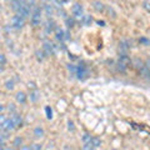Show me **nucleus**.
<instances>
[{
	"label": "nucleus",
	"mask_w": 150,
	"mask_h": 150,
	"mask_svg": "<svg viewBox=\"0 0 150 150\" xmlns=\"http://www.w3.org/2000/svg\"><path fill=\"white\" fill-rule=\"evenodd\" d=\"M40 18H41V10L40 8L35 6L34 8V11L31 13V24L34 26L40 25Z\"/></svg>",
	"instance_id": "nucleus-1"
},
{
	"label": "nucleus",
	"mask_w": 150,
	"mask_h": 150,
	"mask_svg": "<svg viewBox=\"0 0 150 150\" xmlns=\"http://www.w3.org/2000/svg\"><path fill=\"white\" fill-rule=\"evenodd\" d=\"M24 23H25V18L24 16H21V15H14L11 18V25L14 28H16V29H19V28H21L23 25H24Z\"/></svg>",
	"instance_id": "nucleus-2"
},
{
	"label": "nucleus",
	"mask_w": 150,
	"mask_h": 150,
	"mask_svg": "<svg viewBox=\"0 0 150 150\" xmlns=\"http://www.w3.org/2000/svg\"><path fill=\"white\" fill-rule=\"evenodd\" d=\"M0 128H1L3 131H10V130H13L14 128H15V124L13 123L11 119H8V120L4 121L3 124H0Z\"/></svg>",
	"instance_id": "nucleus-3"
},
{
	"label": "nucleus",
	"mask_w": 150,
	"mask_h": 150,
	"mask_svg": "<svg viewBox=\"0 0 150 150\" xmlns=\"http://www.w3.org/2000/svg\"><path fill=\"white\" fill-rule=\"evenodd\" d=\"M71 13L75 18H83V6L80 4H75L71 9Z\"/></svg>",
	"instance_id": "nucleus-4"
},
{
	"label": "nucleus",
	"mask_w": 150,
	"mask_h": 150,
	"mask_svg": "<svg viewBox=\"0 0 150 150\" xmlns=\"http://www.w3.org/2000/svg\"><path fill=\"white\" fill-rule=\"evenodd\" d=\"M18 14H19V15H21V16H24V18H28V16L30 15V6H28L26 4L24 3V4L21 5V8L19 9Z\"/></svg>",
	"instance_id": "nucleus-5"
},
{
	"label": "nucleus",
	"mask_w": 150,
	"mask_h": 150,
	"mask_svg": "<svg viewBox=\"0 0 150 150\" xmlns=\"http://www.w3.org/2000/svg\"><path fill=\"white\" fill-rule=\"evenodd\" d=\"M43 48H44V51H45L46 55H51L54 53V45L51 43H45Z\"/></svg>",
	"instance_id": "nucleus-6"
},
{
	"label": "nucleus",
	"mask_w": 150,
	"mask_h": 150,
	"mask_svg": "<svg viewBox=\"0 0 150 150\" xmlns=\"http://www.w3.org/2000/svg\"><path fill=\"white\" fill-rule=\"evenodd\" d=\"M93 6H94V9H95L96 11H104V9H105L104 4H103L101 1H94Z\"/></svg>",
	"instance_id": "nucleus-7"
},
{
	"label": "nucleus",
	"mask_w": 150,
	"mask_h": 150,
	"mask_svg": "<svg viewBox=\"0 0 150 150\" xmlns=\"http://www.w3.org/2000/svg\"><path fill=\"white\" fill-rule=\"evenodd\" d=\"M140 74L143 75V78H145V79H150V69L145 65V67L140 70Z\"/></svg>",
	"instance_id": "nucleus-8"
},
{
	"label": "nucleus",
	"mask_w": 150,
	"mask_h": 150,
	"mask_svg": "<svg viewBox=\"0 0 150 150\" xmlns=\"http://www.w3.org/2000/svg\"><path fill=\"white\" fill-rule=\"evenodd\" d=\"M25 100H26V96H25L24 93H18L16 94V101L18 103H20V104H24Z\"/></svg>",
	"instance_id": "nucleus-9"
},
{
	"label": "nucleus",
	"mask_w": 150,
	"mask_h": 150,
	"mask_svg": "<svg viewBox=\"0 0 150 150\" xmlns=\"http://www.w3.org/2000/svg\"><path fill=\"white\" fill-rule=\"evenodd\" d=\"M10 119L13 120V123L15 124V126L20 125V123H21V116H20V115H16V114H14V115L11 116Z\"/></svg>",
	"instance_id": "nucleus-10"
},
{
	"label": "nucleus",
	"mask_w": 150,
	"mask_h": 150,
	"mask_svg": "<svg viewBox=\"0 0 150 150\" xmlns=\"http://www.w3.org/2000/svg\"><path fill=\"white\" fill-rule=\"evenodd\" d=\"M85 75H86V70H85V68H84L83 65H81V67L78 68V76L83 79L84 76H85Z\"/></svg>",
	"instance_id": "nucleus-11"
},
{
	"label": "nucleus",
	"mask_w": 150,
	"mask_h": 150,
	"mask_svg": "<svg viewBox=\"0 0 150 150\" xmlns=\"http://www.w3.org/2000/svg\"><path fill=\"white\" fill-rule=\"evenodd\" d=\"M134 67L135 68H137V69H139V70H142L144 67H145V65L143 64V62H142V60H139V59H134Z\"/></svg>",
	"instance_id": "nucleus-12"
},
{
	"label": "nucleus",
	"mask_w": 150,
	"mask_h": 150,
	"mask_svg": "<svg viewBox=\"0 0 150 150\" xmlns=\"http://www.w3.org/2000/svg\"><path fill=\"white\" fill-rule=\"evenodd\" d=\"M65 33L62 30V29H56V39L58 40H63V39H65Z\"/></svg>",
	"instance_id": "nucleus-13"
},
{
	"label": "nucleus",
	"mask_w": 150,
	"mask_h": 150,
	"mask_svg": "<svg viewBox=\"0 0 150 150\" xmlns=\"http://www.w3.org/2000/svg\"><path fill=\"white\" fill-rule=\"evenodd\" d=\"M34 135L36 138H41L44 135V130L41 129V128H35V130H34Z\"/></svg>",
	"instance_id": "nucleus-14"
},
{
	"label": "nucleus",
	"mask_w": 150,
	"mask_h": 150,
	"mask_svg": "<svg viewBox=\"0 0 150 150\" xmlns=\"http://www.w3.org/2000/svg\"><path fill=\"white\" fill-rule=\"evenodd\" d=\"M91 144L94 145V148H99L100 144H101V142H100L99 138H93V139H91Z\"/></svg>",
	"instance_id": "nucleus-15"
},
{
	"label": "nucleus",
	"mask_w": 150,
	"mask_h": 150,
	"mask_svg": "<svg viewBox=\"0 0 150 150\" xmlns=\"http://www.w3.org/2000/svg\"><path fill=\"white\" fill-rule=\"evenodd\" d=\"M44 9H45V11L48 15H51L53 14V6L50 5V4H46V5H44Z\"/></svg>",
	"instance_id": "nucleus-16"
},
{
	"label": "nucleus",
	"mask_w": 150,
	"mask_h": 150,
	"mask_svg": "<svg viewBox=\"0 0 150 150\" xmlns=\"http://www.w3.org/2000/svg\"><path fill=\"white\" fill-rule=\"evenodd\" d=\"M83 150H94V145L90 143H85V145L83 146Z\"/></svg>",
	"instance_id": "nucleus-17"
},
{
	"label": "nucleus",
	"mask_w": 150,
	"mask_h": 150,
	"mask_svg": "<svg viewBox=\"0 0 150 150\" xmlns=\"http://www.w3.org/2000/svg\"><path fill=\"white\" fill-rule=\"evenodd\" d=\"M21 143H23V140L20 138H15V139H14V142H13V145H14V146H20Z\"/></svg>",
	"instance_id": "nucleus-18"
},
{
	"label": "nucleus",
	"mask_w": 150,
	"mask_h": 150,
	"mask_svg": "<svg viewBox=\"0 0 150 150\" xmlns=\"http://www.w3.org/2000/svg\"><path fill=\"white\" fill-rule=\"evenodd\" d=\"M5 88L8 89V90H13V89H14V84H13V81L8 80V81L5 83Z\"/></svg>",
	"instance_id": "nucleus-19"
},
{
	"label": "nucleus",
	"mask_w": 150,
	"mask_h": 150,
	"mask_svg": "<svg viewBox=\"0 0 150 150\" xmlns=\"http://www.w3.org/2000/svg\"><path fill=\"white\" fill-rule=\"evenodd\" d=\"M45 111H46V116H48V119H51V118H53V115H51L53 112H51V109H50L49 106H46V108H45Z\"/></svg>",
	"instance_id": "nucleus-20"
},
{
	"label": "nucleus",
	"mask_w": 150,
	"mask_h": 150,
	"mask_svg": "<svg viewBox=\"0 0 150 150\" xmlns=\"http://www.w3.org/2000/svg\"><path fill=\"white\" fill-rule=\"evenodd\" d=\"M54 29V23L53 21H51V23H48V24H46V31H51V30H53Z\"/></svg>",
	"instance_id": "nucleus-21"
},
{
	"label": "nucleus",
	"mask_w": 150,
	"mask_h": 150,
	"mask_svg": "<svg viewBox=\"0 0 150 150\" xmlns=\"http://www.w3.org/2000/svg\"><path fill=\"white\" fill-rule=\"evenodd\" d=\"M143 6H144L145 10L150 13V3H148V1H144V3H143Z\"/></svg>",
	"instance_id": "nucleus-22"
},
{
	"label": "nucleus",
	"mask_w": 150,
	"mask_h": 150,
	"mask_svg": "<svg viewBox=\"0 0 150 150\" xmlns=\"http://www.w3.org/2000/svg\"><path fill=\"white\" fill-rule=\"evenodd\" d=\"M91 139H93V138H90L88 134H85V135H84V138H83L84 143H90V142H91Z\"/></svg>",
	"instance_id": "nucleus-23"
},
{
	"label": "nucleus",
	"mask_w": 150,
	"mask_h": 150,
	"mask_svg": "<svg viewBox=\"0 0 150 150\" xmlns=\"http://www.w3.org/2000/svg\"><path fill=\"white\" fill-rule=\"evenodd\" d=\"M31 149H33V150H41V145H40V144H34Z\"/></svg>",
	"instance_id": "nucleus-24"
},
{
	"label": "nucleus",
	"mask_w": 150,
	"mask_h": 150,
	"mask_svg": "<svg viewBox=\"0 0 150 150\" xmlns=\"http://www.w3.org/2000/svg\"><path fill=\"white\" fill-rule=\"evenodd\" d=\"M0 59H1V70L4 69V65H5V56L0 55Z\"/></svg>",
	"instance_id": "nucleus-25"
},
{
	"label": "nucleus",
	"mask_w": 150,
	"mask_h": 150,
	"mask_svg": "<svg viewBox=\"0 0 150 150\" xmlns=\"http://www.w3.org/2000/svg\"><path fill=\"white\" fill-rule=\"evenodd\" d=\"M36 58L39 59V60H43V53H41V51H36Z\"/></svg>",
	"instance_id": "nucleus-26"
},
{
	"label": "nucleus",
	"mask_w": 150,
	"mask_h": 150,
	"mask_svg": "<svg viewBox=\"0 0 150 150\" xmlns=\"http://www.w3.org/2000/svg\"><path fill=\"white\" fill-rule=\"evenodd\" d=\"M91 20H93L91 16H85V18H84V23H85V24H88V23H91Z\"/></svg>",
	"instance_id": "nucleus-27"
},
{
	"label": "nucleus",
	"mask_w": 150,
	"mask_h": 150,
	"mask_svg": "<svg viewBox=\"0 0 150 150\" xmlns=\"http://www.w3.org/2000/svg\"><path fill=\"white\" fill-rule=\"evenodd\" d=\"M68 125H69V129H70V130H74V125H73V123H71V121H69V123H68Z\"/></svg>",
	"instance_id": "nucleus-28"
},
{
	"label": "nucleus",
	"mask_w": 150,
	"mask_h": 150,
	"mask_svg": "<svg viewBox=\"0 0 150 150\" xmlns=\"http://www.w3.org/2000/svg\"><path fill=\"white\" fill-rule=\"evenodd\" d=\"M19 150H33V149H30L29 146H21V148L19 149Z\"/></svg>",
	"instance_id": "nucleus-29"
},
{
	"label": "nucleus",
	"mask_w": 150,
	"mask_h": 150,
	"mask_svg": "<svg viewBox=\"0 0 150 150\" xmlns=\"http://www.w3.org/2000/svg\"><path fill=\"white\" fill-rule=\"evenodd\" d=\"M140 41H142V43H145V44H150V43H149V41H148L146 39H144V38H143V39L140 40Z\"/></svg>",
	"instance_id": "nucleus-30"
},
{
	"label": "nucleus",
	"mask_w": 150,
	"mask_h": 150,
	"mask_svg": "<svg viewBox=\"0 0 150 150\" xmlns=\"http://www.w3.org/2000/svg\"><path fill=\"white\" fill-rule=\"evenodd\" d=\"M33 100H36V93L33 94Z\"/></svg>",
	"instance_id": "nucleus-31"
},
{
	"label": "nucleus",
	"mask_w": 150,
	"mask_h": 150,
	"mask_svg": "<svg viewBox=\"0 0 150 150\" xmlns=\"http://www.w3.org/2000/svg\"><path fill=\"white\" fill-rule=\"evenodd\" d=\"M68 1H69V0H62V3H63V4H64V3H68Z\"/></svg>",
	"instance_id": "nucleus-32"
},
{
	"label": "nucleus",
	"mask_w": 150,
	"mask_h": 150,
	"mask_svg": "<svg viewBox=\"0 0 150 150\" xmlns=\"http://www.w3.org/2000/svg\"><path fill=\"white\" fill-rule=\"evenodd\" d=\"M4 150H13V149H5V148H4Z\"/></svg>",
	"instance_id": "nucleus-33"
}]
</instances>
